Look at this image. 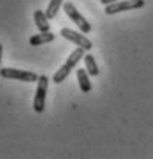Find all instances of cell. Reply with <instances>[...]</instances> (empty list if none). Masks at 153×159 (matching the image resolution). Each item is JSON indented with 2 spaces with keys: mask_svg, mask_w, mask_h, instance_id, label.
Instances as JSON below:
<instances>
[{
  "mask_svg": "<svg viewBox=\"0 0 153 159\" xmlns=\"http://www.w3.org/2000/svg\"><path fill=\"white\" fill-rule=\"evenodd\" d=\"M84 51H85L84 48L77 47V48H76L73 53L68 56L67 62H65V63H63V65H62V66H60V68H59V70L54 73V76H53V82H54V84H62V82H63V80H65L68 76H70L71 70H73V68L77 65V62H79V60H81V59L85 56V54H84Z\"/></svg>",
  "mask_w": 153,
  "mask_h": 159,
  "instance_id": "cell-1",
  "label": "cell"
},
{
  "mask_svg": "<svg viewBox=\"0 0 153 159\" xmlns=\"http://www.w3.org/2000/svg\"><path fill=\"white\" fill-rule=\"evenodd\" d=\"M146 5L144 0H119L110 5H105V14L107 16H113L118 12H124V11H132V9H139Z\"/></svg>",
  "mask_w": 153,
  "mask_h": 159,
  "instance_id": "cell-2",
  "label": "cell"
},
{
  "mask_svg": "<svg viewBox=\"0 0 153 159\" xmlns=\"http://www.w3.org/2000/svg\"><path fill=\"white\" fill-rule=\"evenodd\" d=\"M48 82H50V80H48L47 76H39V79H37V90H36L34 102H33V108H34L36 113H44V110H45Z\"/></svg>",
  "mask_w": 153,
  "mask_h": 159,
  "instance_id": "cell-3",
  "label": "cell"
},
{
  "mask_svg": "<svg viewBox=\"0 0 153 159\" xmlns=\"http://www.w3.org/2000/svg\"><path fill=\"white\" fill-rule=\"evenodd\" d=\"M0 76L3 79H14L20 82H37L39 76L33 71L16 70V68H0Z\"/></svg>",
  "mask_w": 153,
  "mask_h": 159,
  "instance_id": "cell-4",
  "label": "cell"
},
{
  "mask_svg": "<svg viewBox=\"0 0 153 159\" xmlns=\"http://www.w3.org/2000/svg\"><path fill=\"white\" fill-rule=\"evenodd\" d=\"M63 11H65L67 16L79 26V30H81L82 33H90V31H91V25L88 23V20L76 9V6H74L71 2H65V3H63Z\"/></svg>",
  "mask_w": 153,
  "mask_h": 159,
  "instance_id": "cell-5",
  "label": "cell"
},
{
  "mask_svg": "<svg viewBox=\"0 0 153 159\" xmlns=\"http://www.w3.org/2000/svg\"><path fill=\"white\" fill-rule=\"evenodd\" d=\"M60 36H62V37H65L67 40L73 42L74 45H77V47L84 48L85 51H90V50L93 48L91 40H88L84 34L76 33V31H73V30H70V28H62V30H60Z\"/></svg>",
  "mask_w": 153,
  "mask_h": 159,
  "instance_id": "cell-6",
  "label": "cell"
},
{
  "mask_svg": "<svg viewBox=\"0 0 153 159\" xmlns=\"http://www.w3.org/2000/svg\"><path fill=\"white\" fill-rule=\"evenodd\" d=\"M50 19L47 17V14L42 11V9H36L34 11V23H36V26H37V30L40 31V33H47V31H50V22H48Z\"/></svg>",
  "mask_w": 153,
  "mask_h": 159,
  "instance_id": "cell-7",
  "label": "cell"
},
{
  "mask_svg": "<svg viewBox=\"0 0 153 159\" xmlns=\"http://www.w3.org/2000/svg\"><path fill=\"white\" fill-rule=\"evenodd\" d=\"M76 76H77V82H79V87L84 93H90L91 91V82L88 79V71L84 70V68H79L76 71Z\"/></svg>",
  "mask_w": 153,
  "mask_h": 159,
  "instance_id": "cell-8",
  "label": "cell"
},
{
  "mask_svg": "<svg viewBox=\"0 0 153 159\" xmlns=\"http://www.w3.org/2000/svg\"><path fill=\"white\" fill-rule=\"evenodd\" d=\"M54 40V34L47 31V33H39L36 36H33L30 39V45L33 47H39V45H44V43H48V42H53Z\"/></svg>",
  "mask_w": 153,
  "mask_h": 159,
  "instance_id": "cell-9",
  "label": "cell"
},
{
  "mask_svg": "<svg viewBox=\"0 0 153 159\" xmlns=\"http://www.w3.org/2000/svg\"><path fill=\"white\" fill-rule=\"evenodd\" d=\"M84 60H85V70L88 71V74L90 76H98L99 74V68H98L95 56L87 54V56H84Z\"/></svg>",
  "mask_w": 153,
  "mask_h": 159,
  "instance_id": "cell-10",
  "label": "cell"
},
{
  "mask_svg": "<svg viewBox=\"0 0 153 159\" xmlns=\"http://www.w3.org/2000/svg\"><path fill=\"white\" fill-rule=\"evenodd\" d=\"M62 2H63V0H50V3H48V6H47V11H45V14H47V17H48L50 20L57 16V12H59V9H60V6H62Z\"/></svg>",
  "mask_w": 153,
  "mask_h": 159,
  "instance_id": "cell-11",
  "label": "cell"
},
{
  "mask_svg": "<svg viewBox=\"0 0 153 159\" xmlns=\"http://www.w3.org/2000/svg\"><path fill=\"white\" fill-rule=\"evenodd\" d=\"M114 2H119V0H101L102 5H110V3H114Z\"/></svg>",
  "mask_w": 153,
  "mask_h": 159,
  "instance_id": "cell-12",
  "label": "cell"
},
{
  "mask_svg": "<svg viewBox=\"0 0 153 159\" xmlns=\"http://www.w3.org/2000/svg\"><path fill=\"white\" fill-rule=\"evenodd\" d=\"M2 56H3V45L0 43V63H2Z\"/></svg>",
  "mask_w": 153,
  "mask_h": 159,
  "instance_id": "cell-13",
  "label": "cell"
}]
</instances>
